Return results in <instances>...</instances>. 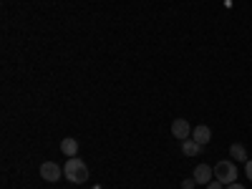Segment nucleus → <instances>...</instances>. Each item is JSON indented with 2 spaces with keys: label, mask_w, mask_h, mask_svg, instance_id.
<instances>
[{
  "label": "nucleus",
  "mask_w": 252,
  "mask_h": 189,
  "mask_svg": "<svg viewBox=\"0 0 252 189\" xmlns=\"http://www.w3.org/2000/svg\"><path fill=\"white\" fill-rule=\"evenodd\" d=\"M63 177H66L68 182H73V184H83V182L89 179V166H86V161L78 159V157H68L66 166H63Z\"/></svg>",
  "instance_id": "f257e3e1"
},
{
  "label": "nucleus",
  "mask_w": 252,
  "mask_h": 189,
  "mask_svg": "<svg viewBox=\"0 0 252 189\" xmlns=\"http://www.w3.org/2000/svg\"><path fill=\"white\" fill-rule=\"evenodd\" d=\"M215 179H220L224 187L232 184V182H237V166H235V161H229V159L217 161V166H215Z\"/></svg>",
  "instance_id": "f03ea898"
},
{
  "label": "nucleus",
  "mask_w": 252,
  "mask_h": 189,
  "mask_svg": "<svg viewBox=\"0 0 252 189\" xmlns=\"http://www.w3.org/2000/svg\"><path fill=\"white\" fill-rule=\"evenodd\" d=\"M61 174H63V169H61L56 161H43V164H40V177H43L46 182L53 184V182L61 179Z\"/></svg>",
  "instance_id": "7ed1b4c3"
},
{
  "label": "nucleus",
  "mask_w": 252,
  "mask_h": 189,
  "mask_svg": "<svg viewBox=\"0 0 252 189\" xmlns=\"http://www.w3.org/2000/svg\"><path fill=\"white\" fill-rule=\"evenodd\" d=\"M172 136L179 139V141H184V139L192 136V126H189L187 119H174V121H172Z\"/></svg>",
  "instance_id": "20e7f679"
},
{
  "label": "nucleus",
  "mask_w": 252,
  "mask_h": 189,
  "mask_svg": "<svg viewBox=\"0 0 252 189\" xmlns=\"http://www.w3.org/2000/svg\"><path fill=\"white\" fill-rule=\"evenodd\" d=\"M192 177H194V182H197V184H204V187H207L209 182L215 179V166H209V164H199L197 169H194V174H192Z\"/></svg>",
  "instance_id": "39448f33"
},
{
  "label": "nucleus",
  "mask_w": 252,
  "mask_h": 189,
  "mask_svg": "<svg viewBox=\"0 0 252 189\" xmlns=\"http://www.w3.org/2000/svg\"><path fill=\"white\" fill-rule=\"evenodd\" d=\"M192 139H194V141H197L199 146H207L209 141H212V129H209V126H204V124H202V126H197V129L192 131Z\"/></svg>",
  "instance_id": "423d86ee"
},
{
  "label": "nucleus",
  "mask_w": 252,
  "mask_h": 189,
  "mask_svg": "<svg viewBox=\"0 0 252 189\" xmlns=\"http://www.w3.org/2000/svg\"><path fill=\"white\" fill-rule=\"evenodd\" d=\"M199 152H202V146H199V144H197L192 136L182 141V154H184V157H197Z\"/></svg>",
  "instance_id": "0eeeda50"
},
{
  "label": "nucleus",
  "mask_w": 252,
  "mask_h": 189,
  "mask_svg": "<svg viewBox=\"0 0 252 189\" xmlns=\"http://www.w3.org/2000/svg\"><path fill=\"white\" fill-rule=\"evenodd\" d=\"M61 152L66 154V157H76L78 154V141L73 136H66V139L61 141Z\"/></svg>",
  "instance_id": "6e6552de"
},
{
  "label": "nucleus",
  "mask_w": 252,
  "mask_h": 189,
  "mask_svg": "<svg viewBox=\"0 0 252 189\" xmlns=\"http://www.w3.org/2000/svg\"><path fill=\"white\" fill-rule=\"evenodd\" d=\"M229 157H235L237 161H247V152H245V146H242V144H232V146H229Z\"/></svg>",
  "instance_id": "1a4fd4ad"
},
{
  "label": "nucleus",
  "mask_w": 252,
  "mask_h": 189,
  "mask_svg": "<svg viewBox=\"0 0 252 189\" xmlns=\"http://www.w3.org/2000/svg\"><path fill=\"white\" fill-rule=\"evenodd\" d=\"M194 184H197V182H194V177H189V179H184V182H182V189H194Z\"/></svg>",
  "instance_id": "9d476101"
},
{
  "label": "nucleus",
  "mask_w": 252,
  "mask_h": 189,
  "mask_svg": "<svg viewBox=\"0 0 252 189\" xmlns=\"http://www.w3.org/2000/svg\"><path fill=\"white\" fill-rule=\"evenodd\" d=\"M222 187H224V184H222L220 179H212V182L207 184V189H222Z\"/></svg>",
  "instance_id": "9b49d317"
},
{
  "label": "nucleus",
  "mask_w": 252,
  "mask_h": 189,
  "mask_svg": "<svg viewBox=\"0 0 252 189\" xmlns=\"http://www.w3.org/2000/svg\"><path fill=\"white\" fill-rule=\"evenodd\" d=\"M245 174L252 179V159H247V161H245Z\"/></svg>",
  "instance_id": "f8f14e48"
},
{
  "label": "nucleus",
  "mask_w": 252,
  "mask_h": 189,
  "mask_svg": "<svg viewBox=\"0 0 252 189\" xmlns=\"http://www.w3.org/2000/svg\"><path fill=\"white\" fill-rule=\"evenodd\" d=\"M227 189H245L242 184H237V182H232V184H227Z\"/></svg>",
  "instance_id": "ddd939ff"
}]
</instances>
